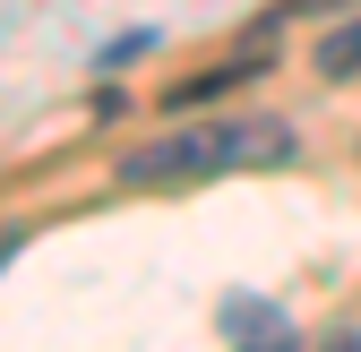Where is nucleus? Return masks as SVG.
<instances>
[{
    "label": "nucleus",
    "instance_id": "obj_1",
    "mask_svg": "<svg viewBox=\"0 0 361 352\" xmlns=\"http://www.w3.org/2000/svg\"><path fill=\"white\" fill-rule=\"evenodd\" d=\"M293 155V129L284 120H207V129H172V138L138 146L121 163L129 189H190V181H215V172H258V163H284Z\"/></svg>",
    "mask_w": 361,
    "mask_h": 352
},
{
    "label": "nucleus",
    "instance_id": "obj_2",
    "mask_svg": "<svg viewBox=\"0 0 361 352\" xmlns=\"http://www.w3.org/2000/svg\"><path fill=\"white\" fill-rule=\"evenodd\" d=\"M361 69V18H344L327 43H319V77H353Z\"/></svg>",
    "mask_w": 361,
    "mask_h": 352
},
{
    "label": "nucleus",
    "instance_id": "obj_3",
    "mask_svg": "<svg viewBox=\"0 0 361 352\" xmlns=\"http://www.w3.org/2000/svg\"><path fill=\"white\" fill-rule=\"evenodd\" d=\"M327 352H353V335H336V344H327Z\"/></svg>",
    "mask_w": 361,
    "mask_h": 352
}]
</instances>
